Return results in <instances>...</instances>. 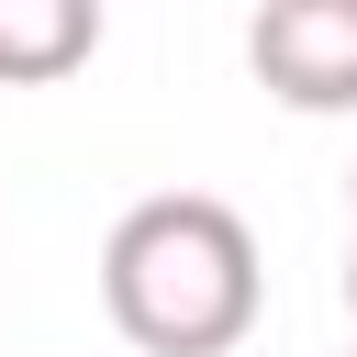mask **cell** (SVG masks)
<instances>
[{"instance_id":"cell-1","label":"cell","mask_w":357,"mask_h":357,"mask_svg":"<svg viewBox=\"0 0 357 357\" xmlns=\"http://www.w3.org/2000/svg\"><path fill=\"white\" fill-rule=\"evenodd\" d=\"M257 234L212 190H156L100 245V312L145 357H223L257 324Z\"/></svg>"},{"instance_id":"cell-2","label":"cell","mask_w":357,"mask_h":357,"mask_svg":"<svg viewBox=\"0 0 357 357\" xmlns=\"http://www.w3.org/2000/svg\"><path fill=\"white\" fill-rule=\"evenodd\" d=\"M245 67L290 112H357V0H268L245 22Z\"/></svg>"},{"instance_id":"cell-3","label":"cell","mask_w":357,"mask_h":357,"mask_svg":"<svg viewBox=\"0 0 357 357\" xmlns=\"http://www.w3.org/2000/svg\"><path fill=\"white\" fill-rule=\"evenodd\" d=\"M100 56V11L89 0H0V89H45L67 67Z\"/></svg>"},{"instance_id":"cell-4","label":"cell","mask_w":357,"mask_h":357,"mask_svg":"<svg viewBox=\"0 0 357 357\" xmlns=\"http://www.w3.org/2000/svg\"><path fill=\"white\" fill-rule=\"evenodd\" d=\"M346 312H357V234H346Z\"/></svg>"},{"instance_id":"cell-5","label":"cell","mask_w":357,"mask_h":357,"mask_svg":"<svg viewBox=\"0 0 357 357\" xmlns=\"http://www.w3.org/2000/svg\"><path fill=\"white\" fill-rule=\"evenodd\" d=\"M346 201H357V167H346Z\"/></svg>"},{"instance_id":"cell-6","label":"cell","mask_w":357,"mask_h":357,"mask_svg":"<svg viewBox=\"0 0 357 357\" xmlns=\"http://www.w3.org/2000/svg\"><path fill=\"white\" fill-rule=\"evenodd\" d=\"M346 357H357V346H346Z\"/></svg>"}]
</instances>
